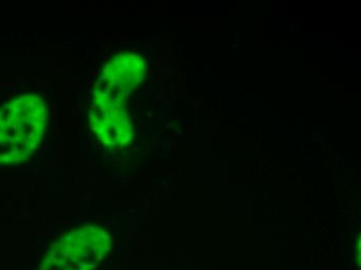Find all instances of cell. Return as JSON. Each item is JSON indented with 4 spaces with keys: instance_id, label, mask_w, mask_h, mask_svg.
<instances>
[{
    "instance_id": "1",
    "label": "cell",
    "mask_w": 361,
    "mask_h": 270,
    "mask_svg": "<svg viewBox=\"0 0 361 270\" xmlns=\"http://www.w3.org/2000/svg\"><path fill=\"white\" fill-rule=\"evenodd\" d=\"M48 109L41 97L23 95L0 109V164L27 159L45 136Z\"/></svg>"
},
{
    "instance_id": "4",
    "label": "cell",
    "mask_w": 361,
    "mask_h": 270,
    "mask_svg": "<svg viewBox=\"0 0 361 270\" xmlns=\"http://www.w3.org/2000/svg\"><path fill=\"white\" fill-rule=\"evenodd\" d=\"M147 75V63L142 54L121 51L107 61L103 68L101 81L105 91L126 97L135 90Z\"/></svg>"
},
{
    "instance_id": "3",
    "label": "cell",
    "mask_w": 361,
    "mask_h": 270,
    "mask_svg": "<svg viewBox=\"0 0 361 270\" xmlns=\"http://www.w3.org/2000/svg\"><path fill=\"white\" fill-rule=\"evenodd\" d=\"M87 121L92 135L109 150L124 149L133 140V124L122 97L98 90L90 102Z\"/></svg>"
},
{
    "instance_id": "2",
    "label": "cell",
    "mask_w": 361,
    "mask_h": 270,
    "mask_svg": "<svg viewBox=\"0 0 361 270\" xmlns=\"http://www.w3.org/2000/svg\"><path fill=\"white\" fill-rule=\"evenodd\" d=\"M111 247V237L98 227L80 228L59 237L39 270H94Z\"/></svg>"
}]
</instances>
